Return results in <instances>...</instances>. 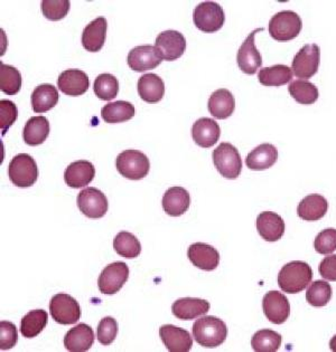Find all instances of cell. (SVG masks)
<instances>
[{
    "mask_svg": "<svg viewBox=\"0 0 336 352\" xmlns=\"http://www.w3.org/2000/svg\"><path fill=\"white\" fill-rule=\"evenodd\" d=\"M48 321V314L46 311H30L21 319V332L23 337L28 339L37 337L45 329Z\"/></svg>",
    "mask_w": 336,
    "mask_h": 352,
    "instance_id": "obj_34",
    "label": "cell"
},
{
    "mask_svg": "<svg viewBox=\"0 0 336 352\" xmlns=\"http://www.w3.org/2000/svg\"><path fill=\"white\" fill-rule=\"evenodd\" d=\"M19 117V110L14 102L10 100H1L0 101V129L1 135H6L8 129L15 123Z\"/></svg>",
    "mask_w": 336,
    "mask_h": 352,
    "instance_id": "obj_43",
    "label": "cell"
},
{
    "mask_svg": "<svg viewBox=\"0 0 336 352\" xmlns=\"http://www.w3.org/2000/svg\"><path fill=\"white\" fill-rule=\"evenodd\" d=\"M193 19L198 30L204 33H216L224 25L225 15L222 7L214 1L198 3L193 12Z\"/></svg>",
    "mask_w": 336,
    "mask_h": 352,
    "instance_id": "obj_7",
    "label": "cell"
},
{
    "mask_svg": "<svg viewBox=\"0 0 336 352\" xmlns=\"http://www.w3.org/2000/svg\"><path fill=\"white\" fill-rule=\"evenodd\" d=\"M264 316L273 324H282L291 316L288 298L280 291H271L262 300Z\"/></svg>",
    "mask_w": 336,
    "mask_h": 352,
    "instance_id": "obj_14",
    "label": "cell"
},
{
    "mask_svg": "<svg viewBox=\"0 0 336 352\" xmlns=\"http://www.w3.org/2000/svg\"><path fill=\"white\" fill-rule=\"evenodd\" d=\"M21 72L12 65L0 63V90L7 96H15L21 91Z\"/></svg>",
    "mask_w": 336,
    "mask_h": 352,
    "instance_id": "obj_38",
    "label": "cell"
},
{
    "mask_svg": "<svg viewBox=\"0 0 336 352\" xmlns=\"http://www.w3.org/2000/svg\"><path fill=\"white\" fill-rule=\"evenodd\" d=\"M220 135H221V129L216 120L201 118L193 124V140L202 148L213 146L219 141Z\"/></svg>",
    "mask_w": 336,
    "mask_h": 352,
    "instance_id": "obj_23",
    "label": "cell"
},
{
    "mask_svg": "<svg viewBox=\"0 0 336 352\" xmlns=\"http://www.w3.org/2000/svg\"><path fill=\"white\" fill-rule=\"evenodd\" d=\"M159 337L168 351L189 352L192 349L193 338L189 331L173 324H164L159 329Z\"/></svg>",
    "mask_w": 336,
    "mask_h": 352,
    "instance_id": "obj_17",
    "label": "cell"
},
{
    "mask_svg": "<svg viewBox=\"0 0 336 352\" xmlns=\"http://www.w3.org/2000/svg\"><path fill=\"white\" fill-rule=\"evenodd\" d=\"M89 76L81 69H65L57 78L59 90L69 96H83L89 89Z\"/></svg>",
    "mask_w": 336,
    "mask_h": 352,
    "instance_id": "obj_16",
    "label": "cell"
},
{
    "mask_svg": "<svg viewBox=\"0 0 336 352\" xmlns=\"http://www.w3.org/2000/svg\"><path fill=\"white\" fill-rule=\"evenodd\" d=\"M128 278H129V267L126 263L114 262L109 264L101 272L98 280L100 292L107 296L116 294L126 284Z\"/></svg>",
    "mask_w": 336,
    "mask_h": 352,
    "instance_id": "obj_9",
    "label": "cell"
},
{
    "mask_svg": "<svg viewBox=\"0 0 336 352\" xmlns=\"http://www.w3.org/2000/svg\"><path fill=\"white\" fill-rule=\"evenodd\" d=\"M118 173L127 179L140 180L149 173V159L139 150H125L116 160Z\"/></svg>",
    "mask_w": 336,
    "mask_h": 352,
    "instance_id": "obj_3",
    "label": "cell"
},
{
    "mask_svg": "<svg viewBox=\"0 0 336 352\" xmlns=\"http://www.w3.org/2000/svg\"><path fill=\"white\" fill-rule=\"evenodd\" d=\"M78 207L80 212L87 217L99 219L108 212L109 203L103 191L94 187H87L78 194Z\"/></svg>",
    "mask_w": 336,
    "mask_h": 352,
    "instance_id": "obj_11",
    "label": "cell"
},
{
    "mask_svg": "<svg viewBox=\"0 0 336 352\" xmlns=\"http://www.w3.org/2000/svg\"><path fill=\"white\" fill-rule=\"evenodd\" d=\"M162 208L167 215L178 217L189 210L191 205V196L183 187H171L162 197Z\"/></svg>",
    "mask_w": 336,
    "mask_h": 352,
    "instance_id": "obj_24",
    "label": "cell"
},
{
    "mask_svg": "<svg viewBox=\"0 0 336 352\" xmlns=\"http://www.w3.org/2000/svg\"><path fill=\"white\" fill-rule=\"evenodd\" d=\"M209 310L210 303L198 298H180L171 305V312L180 320L196 319L207 314Z\"/></svg>",
    "mask_w": 336,
    "mask_h": 352,
    "instance_id": "obj_25",
    "label": "cell"
},
{
    "mask_svg": "<svg viewBox=\"0 0 336 352\" xmlns=\"http://www.w3.org/2000/svg\"><path fill=\"white\" fill-rule=\"evenodd\" d=\"M278 159V150L271 144H262L246 155V164L250 170L262 171L273 167Z\"/></svg>",
    "mask_w": 336,
    "mask_h": 352,
    "instance_id": "obj_26",
    "label": "cell"
},
{
    "mask_svg": "<svg viewBox=\"0 0 336 352\" xmlns=\"http://www.w3.org/2000/svg\"><path fill=\"white\" fill-rule=\"evenodd\" d=\"M17 329L14 323L10 321L0 322V349L10 350L17 343Z\"/></svg>",
    "mask_w": 336,
    "mask_h": 352,
    "instance_id": "obj_45",
    "label": "cell"
},
{
    "mask_svg": "<svg viewBox=\"0 0 336 352\" xmlns=\"http://www.w3.org/2000/svg\"><path fill=\"white\" fill-rule=\"evenodd\" d=\"M118 330L119 327L114 318L112 316L103 318L98 325V333H96L98 340L103 346H110L117 337Z\"/></svg>",
    "mask_w": 336,
    "mask_h": 352,
    "instance_id": "obj_42",
    "label": "cell"
},
{
    "mask_svg": "<svg viewBox=\"0 0 336 352\" xmlns=\"http://www.w3.org/2000/svg\"><path fill=\"white\" fill-rule=\"evenodd\" d=\"M216 170L227 179H237L242 170L241 155L235 146L228 142L220 144L213 151Z\"/></svg>",
    "mask_w": 336,
    "mask_h": 352,
    "instance_id": "obj_6",
    "label": "cell"
},
{
    "mask_svg": "<svg viewBox=\"0 0 336 352\" xmlns=\"http://www.w3.org/2000/svg\"><path fill=\"white\" fill-rule=\"evenodd\" d=\"M94 91L100 100L112 101L119 92V82L114 75L105 73L96 76L94 83Z\"/></svg>",
    "mask_w": 336,
    "mask_h": 352,
    "instance_id": "obj_39",
    "label": "cell"
},
{
    "mask_svg": "<svg viewBox=\"0 0 336 352\" xmlns=\"http://www.w3.org/2000/svg\"><path fill=\"white\" fill-rule=\"evenodd\" d=\"M187 257L193 265L203 271H214L219 266L220 254L216 248L205 243H194L187 251Z\"/></svg>",
    "mask_w": 336,
    "mask_h": 352,
    "instance_id": "obj_18",
    "label": "cell"
},
{
    "mask_svg": "<svg viewBox=\"0 0 336 352\" xmlns=\"http://www.w3.org/2000/svg\"><path fill=\"white\" fill-rule=\"evenodd\" d=\"M155 47L162 60H178L187 50V39L178 30H165L157 36Z\"/></svg>",
    "mask_w": 336,
    "mask_h": 352,
    "instance_id": "obj_12",
    "label": "cell"
},
{
    "mask_svg": "<svg viewBox=\"0 0 336 352\" xmlns=\"http://www.w3.org/2000/svg\"><path fill=\"white\" fill-rule=\"evenodd\" d=\"M303 28L300 16L291 10L277 12L269 21V34L278 42H288L296 38Z\"/></svg>",
    "mask_w": 336,
    "mask_h": 352,
    "instance_id": "obj_4",
    "label": "cell"
},
{
    "mask_svg": "<svg viewBox=\"0 0 336 352\" xmlns=\"http://www.w3.org/2000/svg\"><path fill=\"white\" fill-rule=\"evenodd\" d=\"M41 7L46 19L57 21L65 19V16L69 14L71 3L69 0H44Z\"/></svg>",
    "mask_w": 336,
    "mask_h": 352,
    "instance_id": "obj_41",
    "label": "cell"
},
{
    "mask_svg": "<svg viewBox=\"0 0 336 352\" xmlns=\"http://www.w3.org/2000/svg\"><path fill=\"white\" fill-rule=\"evenodd\" d=\"M127 62L132 71L145 72L156 69L162 63V58L155 46L143 45L132 48L127 57Z\"/></svg>",
    "mask_w": 336,
    "mask_h": 352,
    "instance_id": "obj_15",
    "label": "cell"
},
{
    "mask_svg": "<svg viewBox=\"0 0 336 352\" xmlns=\"http://www.w3.org/2000/svg\"><path fill=\"white\" fill-rule=\"evenodd\" d=\"M193 338L200 346L213 349L222 344L228 336L227 324L216 316H203L196 320L192 328Z\"/></svg>",
    "mask_w": 336,
    "mask_h": 352,
    "instance_id": "obj_2",
    "label": "cell"
},
{
    "mask_svg": "<svg viewBox=\"0 0 336 352\" xmlns=\"http://www.w3.org/2000/svg\"><path fill=\"white\" fill-rule=\"evenodd\" d=\"M50 130L51 128H50L48 118L42 116L30 118L25 124L24 131H23L25 144L32 146L44 144V141L50 135Z\"/></svg>",
    "mask_w": 336,
    "mask_h": 352,
    "instance_id": "obj_31",
    "label": "cell"
},
{
    "mask_svg": "<svg viewBox=\"0 0 336 352\" xmlns=\"http://www.w3.org/2000/svg\"><path fill=\"white\" fill-rule=\"evenodd\" d=\"M293 75L294 73L289 66L277 64V65L260 69L258 78L259 82L264 87H278L291 82Z\"/></svg>",
    "mask_w": 336,
    "mask_h": 352,
    "instance_id": "obj_32",
    "label": "cell"
},
{
    "mask_svg": "<svg viewBox=\"0 0 336 352\" xmlns=\"http://www.w3.org/2000/svg\"><path fill=\"white\" fill-rule=\"evenodd\" d=\"M282 337L271 329L255 332L251 339L252 349L255 352H276L282 346Z\"/></svg>",
    "mask_w": 336,
    "mask_h": 352,
    "instance_id": "obj_36",
    "label": "cell"
},
{
    "mask_svg": "<svg viewBox=\"0 0 336 352\" xmlns=\"http://www.w3.org/2000/svg\"><path fill=\"white\" fill-rule=\"evenodd\" d=\"M107 28L108 23L105 17H98L89 23L82 33V46L92 53L101 51L107 38Z\"/></svg>",
    "mask_w": 336,
    "mask_h": 352,
    "instance_id": "obj_22",
    "label": "cell"
},
{
    "mask_svg": "<svg viewBox=\"0 0 336 352\" xmlns=\"http://www.w3.org/2000/svg\"><path fill=\"white\" fill-rule=\"evenodd\" d=\"M321 63V48L316 44H307L295 55L291 69L298 78H311L317 73Z\"/></svg>",
    "mask_w": 336,
    "mask_h": 352,
    "instance_id": "obj_10",
    "label": "cell"
},
{
    "mask_svg": "<svg viewBox=\"0 0 336 352\" xmlns=\"http://www.w3.org/2000/svg\"><path fill=\"white\" fill-rule=\"evenodd\" d=\"M96 176V168L87 160L72 162L64 171V182L71 188H82L89 185Z\"/></svg>",
    "mask_w": 336,
    "mask_h": 352,
    "instance_id": "obj_19",
    "label": "cell"
},
{
    "mask_svg": "<svg viewBox=\"0 0 336 352\" xmlns=\"http://www.w3.org/2000/svg\"><path fill=\"white\" fill-rule=\"evenodd\" d=\"M330 298H332V287L326 280H315L311 283L307 289L306 300L313 307H325L330 301Z\"/></svg>",
    "mask_w": 336,
    "mask_h": 352,
    "instance_id": "obj_40",
    "label": "cell"
},
{
    "mask_svg": "<svg viewBox=\"0 0 336 352\" xmlns=\"http://www.w3.org/2000/svg\"><path fill=\"white\" fill-rule=\"evenodd\" d=\"M138 93L143 101L155 104L165 96V84L158 75L148 73L139 78Z\"/></svg>",
    "mask_w": 336,
    "mask_h": 352,
    "instance_id": "obj_28",
    "label": "cell"
},
{
    "mask_svg": "<svg viewBox=\"0 0 336 352\" xmlns=\"http://www.w3.org/2000/svg\"><path fill=\"white\" fill-rule=\"evenodd\" d=\"M209 112L216 119L225 120L231 117L235 109V99L233 94L227 89L214 91L207 102Z\"/></svg>",
    "mask_w": 336,
    "mask_h": 352,
    "instance_id": "obj_27",
    "label": "cell"
},
{
    "mask_svg": "<svg viewBox=\"0 0 336 352\" xmlns=\"http://www.w3.org/2000/svg\"><path fill=\"white\" fill-rule=\"evenodd\" d=\"M60 100L56 87L52 84H41L32 93V107L35 113H45L52 110Z\"/></svg>",
    "mask_w": 336,
    "mask_h": 352,
    "instance_id": "obj_30",
    "label": "cell"
},
{
    "mask_svg": "<svg viewBox=\"0 0 336 352\" xmlns=\"http://www.w3.org/2000/svg\"><path fill=\"white\" fill-rule=\"evenodd\" d=\"M114 251L125 258H136L141 252V245L134 234L120 232L114 239Z\"/></svg>",
    "mask_w": 336,
    "mask_h": 352,
    "instance_id": "obj_37",
    "label": "cell"
},
{
    "mask_svg": "<svg viewBox=\"0 0 336 352\" xmlns=\"http://www.w3.org/2000/svg\"><path fill=\"white\" fill-rule=\"evenodd\" d=\"M50 311L53 320L60 324H74L81 318L78 302L66 293H59L52 298Z\"/></svg>",
    "mask_w": 336,
    "mask_h": 352,
    "instance_id": "obj_8",
    "label": "cell"
},
{
    "mask_svg": "<svg viewBox=\"0 0 336 352\" xmlns=\"http://www.w3.org/2000/svg\"><path fill=\"white\" fill-rule=\"evenodd\" d=\"M135 107L127 101H116L103 107L101 117L103 121L110 124L129 121L135 117Z\"/></svg>",
    "mask_w": 336,
    "mask_h": 352,
    "instance_id": "obj_33",
    "label": "cell"
},
{
    "mask_svg": "<svg viewBox=\"0 0 336 352\" xmlns=\"http://www.w3.org/2000/svg\"><path fill=\"white\" fill-rule=\"evenodd\" d=\"M288 91L291 98L303 105L314 104L319 96L317 87L306 80H296L291 82Z\"/></svg>",
    "mask_w": 336,
    "mask_h": 352,
    "instance_id": "obj_35",
    "label": "cell"
},
{
    "mask_svg": "<svg viewBox=\"0 0 336 352\" xmlns=\"http://www.w3.org/2000/svg\"><path fill=\"white\" fill-rule=\"evenodd\" d=\"M319 274L327 280L336 282V255H327L319 264Z\"/></svg>",
    "mask_w": 336,
    "mask_h": 352,
    "instance_id": "obj_46",
    "label": "cell"
},
{
    "mask_svg": "<svg viewBox=\"0 0 336 352\" xmlns=\"http://www.w3.org/2000/svg\"><path fill=\"white\" fill-rule=\"evenodd\" d=\"M8 176L14 186L28 188L33 186L39 178V168L32 155L19 153L10 162Z\"/></svg>",
    "mask_w": 336,
    "mask_h": 352,
    "instance_id": "obj_5",
    "label": "cell"
},
{
    "mask_svg": "<svg viewBox=\"0 0 336 352\" xmlns=\"http://www.w3.org/2000/svg\"><path fill=\"white\" fill-rule=\"evenodd\" d=\"M94 330L85 323H78L74 328L70 329L64 337V346L67 351H87L94 346Z\"/></svg>",
    "mask_w": 336,
    "mask_h": 352,
    "instance_id": "obj_21",
    "label": "cell"
},
{
    "mask_svg": "<svg viewBox=\"0 0 336 352\" xmlns=\"http://www.w3.org/2000/svg\"><path fill=\"white\" fill-rule=\"evenodd\" d=\"M255 225L259 235L267 242H277L285 233V221L276 212H264L259 214Z\"/></svg>",
    "mask_w": 336,
    "mask_h": 352,
    "instance_id": "obj_20",
    "label": "cell"
},
{
    "mask_svg": "<svg viewBox=\"0 0 336 352\" xmlns=\"http://www.w3.org/2000/svg\"><path fill=\"white\" fill-rule=\"evenodd\" d=\"M313 278V270L306 262L293 261L282 266L278 274V285L282 292L296 294L308 287Z\"/></svg>",
    "mask_w": 336,
    "mask_h": 352,
    "instance_id": "obj_1",
    "label": "cell"
},
{
    "mask_svg": "<svg viewBox=\"0 0 336 352\" xmlns=\"http://www.w3.org/2000/svg\"><path fill=\"white\" fill-rule=\"evenodd\" d=\"M262 30H264L262 28L252 30L249 36L244 39V42L238 51V66L244 74L253 75L262 65V56L260 52L255 47V34Z\"/></svg>",
    "mask_w": 336,
    "mask_h": 352,
    "instance_id": "obj_13",
    "label": "cell"
},
{
    "mask_svg": "<svg viewBox=\"0 0 336 352\" xmlns=\"http://www.w3.org/2000/svg\"><path fill=\"white\" fill-rule=\"evenodd\" d=\"M328 203L322 195H308L300 201L297 207V215L303 221H319L326 215Z\"/></svg>",
    "mask_w": 336,
    "mask_h": 352,
    "instance_id": "obj_29",
    "label": "cell"
},
{
    "mask_svg": "<svg viewBox=\"0 0 336 352\" xmlns=\"http://www.w3.org/2000/svg\"><path fill=\"white\" fill-rule=\"evenodd\" d=\"M330 348L332 351L336 352V334L330 339Z\"/></svg>",
    "mask_w": 336,
    "mask_h": 352,
    "instance_id": "obj_47",
    "label": "cell"
},
{
    "mask_svg": "<svg viewBox=\"0 0 336 352\" xmlns=\"http://www.w3.org/2000/svg\"><path fill=\"white\" fill-rule=\"evenodd\" d=\"M314 248L318 254L328 255L336 250V230L327 228L316 236Z\"/></svg>",
    "mask_w": 336,
    "mask_h": 352,
    "instance_id": "obj_44",
    "label": "cell"
}]
</instances>
